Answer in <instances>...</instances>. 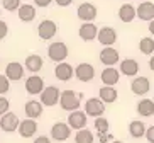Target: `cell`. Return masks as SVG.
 I'll return each mask as SVG.
<instances>
[{"mask_svg":"<svg viewBox=\"0 0 154 143\" xmlns=\"http://www.w3.org/2000/svg\"><path fill=\"white\" fill-rule=\"evenodd\" d=\"M56 32H58V26H56L54 21H51V19H44L39 22L37 26V36L41 37L42 41H48V39H53L56 36Z\"/></svg>","mask_w":154,"mask_h":143,"instance_id":"3957f363","label":"cell"},{"mask_svg":"<svg viewBox=\"0 0 154 143\" xmlns=\"http://www.w3.org/2000/svg\"><path fill=\"white\" fill-rule=\"evenodd\" d=\"M4 75L10 80V82H19V80L24 77V65L19 63V61H10V63L5 67Z\"/></svg>","mask_w":154,"mask_h":143,"instance_id":"8fae6325","label":"cell"},{"mask_svg":"<svg viewBox=\"0 0 154 143\" xmlns=\"http://www.w3.org/2000/svg\"><path fill=\"white\" fill-rule=\"evenodd\" d=\"M97 41H100L105 48L107 46H113L115 41H117V31L110 26H105V28L98 29V36H97Z\"/></svg>","mask_w":154,"mask_h":143,"instance_id":"52a82bcc","label":"cell"},{"mask_svg":"<svg viewBox=\"0 0 154 143\" xmlns=\"http://www.w3.org/2000/svg\"><path fill=\"white\" fill-rule=\"evenodd\" d=\"M119 72L122 75H127V77H136L139 73V63L134 58H125V60L120 61V70Z\"/></svg>","mask_w":154,"mask_h":143,"instance_id":"d6986e66","label":"cell"},{"mask_svg":"<svg viewBox=\"0 0 154 143\" xmlns=\"http://www.w3.org/2000/svg\"><path fill=\"white\" fill-rule=\"evenodd\" d=\"M78 34H80L83 41H93L98 36V28L93 22H83L78 29Z\"/></svg>","mask_w":154,"mask_h":143,"instance_id":"ac0fdd59","label":"cell"},{"mask_svg":"<svg viewBox=\"0 0 154 143\" xmlns=\"http://www.w3.org/2000/svg\"><path fill=\"white\" fill-rule=\"evenodd\" d=\"M100 79H102V82H103L105 87H115V83L120 80V72L115 70L113 67H107V68L102 72Z\"/></svg>","mask_w":154,"mask_h":143,"instance_id":"e0dca14e","label":"cell"},{"mask_svg":"<svg viewBox=\"0 0 154 143\" xmlns=\"http://www.w3.org/2000/svg\"><path fill=\"white\" fill-rule=\"evenodd\" d=\"M112 143H124V141H120V140H115V141H112Z\"/></svg>","mask_w":154,"mask_h":143,"instance_id":"b9f144b4","label":"cell"},{"mask_svg":"<svg viewBox=\"0 0 154 143\" xmlns=\"http://www.w3.org/2000/svg\"><path fill=\"white\" fill-rule=\"evenodd\" d=\"M42 65H44V61H42V58L39 55H29L26 58V61H24V68H27L32 75H36L42 68Z\"/></svg>","mask_w":154,"mask_h":143,"instance_id":"cb8c5ba5","label":"cell"},{"mask_svg":"<svg viewBox=\"0 0 154 143\" xmlns=\"http://www.w3.org/2000/svg\"><path fill=\"white\" fill-rule=\"evenodd\" d=\"M146 138L149 143H154V126H149L147 131H146Z\"/></svg>","mask_w":154,"mask_h":143,"instance_id":"d590c367","label":"cell"},{"mask_svg":"<svg viewBox=\"0 0 154 143\" xmlns=\"http://www.w3.org/2000/svg\"><path fill=\"white\" fill-rule=\"evenodd\" d=\"M75 77L80 82H91L95 77V67L90 63H80L75 68Z\"/></svg>","mask_w":154,"mask_h":143,"instance_id":"9c48e42d","label":"cell"},{"mask_svg":"<svg viewBox=\"0 0 154 143\" xmlns=\"http://www.w3.org/2000/svg\"><path fill=\"white\" fill-rule=\"evenodd\" d=\"M20 0H2V7L5 10H9V12H14V10H19L20 7Z\"/></svg>","mask_w":154,"mask_h":143,"instance_id":"1f68e13d","label":"cell"},{"mask_svg":"<svg viewBox=\"0 0 154 143\" xmlns=\"http://www.w3.org/2000/svg\"><path fill=\"white\" fill-rule=\"evenodd\" d=\"M48 56H49V60L56 61V63H63L68 58V46H66V43H63V41L51 43L49 48H48Z\"/></svg>","mask_w":154,"mask_h":143,"instance_id":"7a4b0ae2","label":"cell"},{"mask_svg":"<svg viewBox=\"0 0 154 143\" xmlns=\"http://www.w3.org/2000/svg\"><path fill=\"white\" fill-rule=\"evenodd\" d=\"M97 7L93 4H90V2H83V4L78 5L76 9V15L80 21H83V22H93L97 17Z\"/></svg>","mask_w":154,"mask_h":143,"instance_id":"5b68a950","label":"cell"},{"mask_svg":"<svg viewBox=\"0 0 154 143\" xmlns=\"http://www.w3.org/2000/svg\"><path fill=\"white\" fill-rule=\"evenodd\" d=\"M93 140H95V136H93V133L88 128L80 129L75 135V143H93Z\"/></svg>","mask_w":154,"mask_h":143,"instance_id":"f1b7e54d","label":"cell"},{"mask_svg":"<svg viewBox=\"0 0 154 143\" xmlns=\"http://www.w3.org/2000/svg\"><path fill=\"white\" fill-rule=\"evenodd\" d=\"M119 60H120L119 51L113 46H107L100 51V61H102L105 67H113V65L119 63Z\"/></svg>","mask_w":154,"mask_h":143,"instance_id":"4fadbf2b","label":"cell"},{"mask_svg":"<svg viewBox=\"0 0 154 143\" xmlns=\"http://www.w3.org/2000/svg\"><path fill=\"white\" fill-rule=\"evenodd\" d=\"M0 61H2V58H0Z\"/></svg>","mask_w":154,"mask_h":143,"instance_id":"7bdbcfd3","label":"cell"},{"mask_svg":"<svg viewBox=\"0 0 154 143\" xmlns=\"http://www.w3.org/2000/svg\"><path fill=\"white\" fill-rule=\"evenodd\" d=\"M34 143H51V140L48 138V136H37V138L34 140Z\"/></svg>","mask_w":154,"mask_h":143,"instance_id":"f35d334b","label":"cell"},{"mask_svg":"<svg viewBox=\"0 0 154 143\" xmlns=\"http://www.w3.org/2000/svg\"><path fill=\"white\" fill-rule=\"evenodd\" d=\"M136 107H137V112L142 118H149V116L154 114V101H151V99H140Z\"/></svg>","mask_w":154,"mask_h":143,"instance_id":"4316f807","label":"cell"},{"mask_svg":"<svg viewBox=\"0 0 154 143\" xmlns=\"http://www.w3.org/2000/svg\"><path fill=\"white\" fill-rule=\"evenodd\" d=\"M41 104L46 107H53L56 106L59 102V99H61V92H59V89L54 87V85H49V87H46L44 90H42L41 96Z\"/></svg>","mask_w":154,"mask_h":143,"instance_id":"277c9868","label":"cell"},{"mask_svg":"<svg viewBox=\"0 0 154 143\" xmlns=\"http://www.w3.org/2000/svg\"><path fill=\"white\" fill-rule=\"evenodd\" d=\"M24 112H26V116H27L29 119H37V118L42 114L41 101H34V99L27 101L26 102V106H24Z\"/></svg>","mask_w":154,"mask_h":143,"instance_id":"ffe728a7","label":"cell"},{"mask_svg":"<svg viewBox=\"0 0 154 143\" xmlns=\"http://www.w3.org/2000/svg\"><path fill=\"white\" fill-rule=\"evenodd\" d=\"M51 2H53V0H34V4H36L37 7H48V5H51Z\"/></svg>","mask_w":154,"mask_h":143,"instance_id":"8d00e7d4","label":"cell"},{"mask_svg":"<svg viewBox=\"0 0 154 143\" xmlns=\"http://www.w3.org/2000/svg\"><path fill=\"white\" fill-rule=\"evenodd\" d=\"M9 34V26H7V22L5 21H0V41L2 39H5V36Z\"/></svg>","mask_w":154,"mask_h":143,"instance_id":"e575fe53","label":"cell"},{"mask_svg":"<svg viewBox=\"0 0 154 143\" xmlns=\"http://www.w3.org/2000/svg\"><path fill=\"white\" fill-rule=\"evenodd\" d=\"M139 50L142 55H152L154 53V39H151V37H142L139 41Z\"/></svg>","mask_w":154,"mask_h":143,"instance_id":"f546056e","label":"cell"},{"mask_svg":"<svg viewBox=\"0 0 154 143\" xmlns=\"http://www.w3.org/2000/svg\"><path fill=\"white\" fill-rule=\"evenodd\" d=\"M10 89V80L5 75H0V94H7Z\"/></svg>","mask_w":154,"mask_h":143,"instance_id":"836d02e7","label":"cell"},{"mask_svg":"<svg viewBox=\"0 0 154 143\" xmlns=\"http://www.w3.org/2000/svg\"><path fill=\"white\" fill-rule=\"evenodd\" d=\"M9 109H10L9 99H7V97H4V96H0V118L7 114V112H9Z\"/></svg>","mask_w":154,"mask_h":143,"instance_id":"d6a6232c","label":"cell"},{"mask_svg":"<svg viewBox=\"0 0 154 143\" xmlns=\"http://www.w3.org/2000/svg\"><path fill=\"white\" fill-rule=\"evenodd\" d=\"M68 126L71 129H85L86 128V114L85 111H73L68 116Z\"/></svg>","mask_w":154,"mask_h":143,"instance_id":"9a60e30c","label":"cell"},{"mask_svg":"<svg viewBox=\"0 0 154 143\" xmlns=\"http://www.w3.org/2000/svg\"><path fill=\"white\" fill-rule=\"evenodd\" d=\"M80 101H82V94L75 92V90H63L61 92V99H59V106L61 109L64 111H78V107H80Z\"/></svg>","mask_w":154,"mask_h":143,"instance_id":"6da1fadb","label":"cell"},{"mask_svg":"<svg viewBox=\"0 0 154 143\" xmlns=\"http://www.w3.org/2000/svg\"><path fill=\"white\" fill-rule=\"evenodd\" d=\"M19 19L22 22H31L36 19V7H32L31 4H22L19 7Z\"/></svg>","mask_w":154,"mask_h":143,"instance_id":"484cf974","label":"cell"},{"mask_svg":"<svg viewBox=\"0 0 154 143\" xmlns=\"http://www.w3.org/2000/svg\"><path fill=\"white\" fill-rule=\"evenodd\" d=\"M149 68H151V72H154V56H151V60H149Z\"/></svg>","mask_w":154,"mask_h":143,"instance_id":"ab89813d","label":"cell"},{"mask_svg":"<svg viewBox=\"0 0 154 143\" xmlns=\"http://www.w3.org/2000/svg\"><path fill=\"white\" fill-rule=\"evenodd\" d=\"M26 90H27V94H31V96H36V94H39L41 96L42 90H44V80H42V77H39V75H31L27 80H26Z\"/></svg>","mask_w":154,"mask_h":143,"instance_id":"30bf717a","label":"cell"},{"mask_svg":"<svg viewBox=\"0 0 154 143\" xmlns=\"http://www.w3.org/2000/svg\"><path fill=\"white\" fill-rule=\"evenodd\" d=\"M98 99L102 102H103V104H112V102H115L117 101V97H119V92L117 90H115V87H102L98 90Z\"/></svg>","mask_w":154,"mask_h":143,"instance_id":"d4e9b609","label":"cell"},{"mask_svg":"<svg viewBox=\"0 0 154 143\" xmlns=\"http://www.w3.org/2000/svg\"><path fill=\"white\" fill-rule=\"evenodd\" d=\"M136 10H137V17L140 21H147V22L154 21V4L152 2L144 0V2H140L136 7Z\"/></svg>","mask_w":154,"mask_h":143,"instance_id":"2e32d148","label":"cell"},{"mask_svg":"<svg viewBox=\"0 0 154 143\" xmlns=\"http://www.w3.org/2000/svg\"><path fill=\"white\" fill-rule=\"evenodd\" d=\"M71 136V128L68 123H54L51 128V138L56 141H66Z\"/></svg>","mask_w":154,"mask_h":143,"instance_id":"ba28073f","label":"cell"},{"mask_svg":"<svg viewBox=\"0 0 154 143\" xmlns=\"http://www.w3.org/2000/svg\"><path fill=\"white\" fill-rule=\"evenodd\" d=\"M105 112V104L100 101L98 97H91L85 102V114L91 116V118H102V114Z\"/></svg>","mask_w":154,"mask_h":143,"instance_id":"8992f818","label":"cell"},{"mask_svg":"<svg viewBox=\"0 0 154 143\" xmlns=\"http://www.w3.org/2000/svg\"><path fill=\"white\" fill-rule=\"evenodd\" d=\"M149 32L154 36V21H151V22H149Z\"/></svg>","mask_w":154,"mask_h":143,"instance_id":"60d3db41","label":"cell"},{"mask_svg":"<svg viewBox=\"0 0 154 143\" xmlns=\"http://www.w3.org/2000/svg\"><path fill=\"white\" fill-rule=\"evenodd\" d=\"M131 90L136 96H146L151 90V82L147 77H136L131 82Z\"/></svg>","mask_w":154,"mask_h":143,"instance_id":"5bb4252c","label":"cell"},{"mask_svg":"<svg viewBox=\"0 0 154 143\" xmlns=\"http://www.w3.org/2000/svg\"><path fill=\"white\" fill-rule=\"evenodd\" d=\"M54 2L59 5V7H68V5H71L73 0H54Z\"/></svg>","mask_w":154,"mask_h":143,"instance_id":"74e56055","label":"cell"},{"mask_svg":"<svg viewBox=\"0 0 154 143\" xmlns=\"http://www.w3.org/2000/svg\"><path fill=\"white\" fill-rule=\"evenodd\" d=\"M73 73H75L73 67H71L69 63H66V61H63V63H58V67L54 68L56 79L61 80V82H68V80H71Z\"/></svg>","mask_w":154,"mask_h":143,"instance_id":"44dd1931","label":"cell"},{"mask_svg":"<svg viewBox=\"0 0 154 143\" xmlns=\"http://www.w3.org/2000/svg\"><path fill=\"white\" fill-rule=\"evenodd\" d=\"M109 128H110L109 119H105L103 116L95 119V129L98 131V135H107V133H109Z\"/></svg>","mask_w":154,"mask_h":143,"instance_id":"4dcf8cb0","label":"cell"},{"mask_svg":"<svg viewBox=\"0 0 154 143\" xmlns=\"http://www.w3.org/2000/svg\"><path fill=\"white\" fill-rule=\"evenodd\" d=\"M19 125H20V123H19V118L10 111L5 116L0 118V129L5 131V133H14L15 129L19 128Z\"/></svg>","mask_w":154,"mask_h":143,"instance_id":"7c38bea8","label":"cell"},{"mask_svg":"<svg viewBox=\"0 0 154 143\" xmlns=\"http://www.w3.org/2000/svg\"><path fill=\"white\" fill-rule=\"evenodd\" d=\"M37 131V123L36 119H24L20 121V125H19V135L22 136V138H31L32 135H36Z\"/></svg>","mask_w":154,"mask_h":143,"instance_id":"603a6c76","label":"cell"},{"mask_svg":"<svg viewBox=\"0 0 154 143\" xmlns=\"http://www.w3.org/2000/svg\"><path fill=\"white\" fill-rule=\"evenodd\" d=\"M146 131H147V128L142 121H132L129 125V133L132 138H142V136H146Z\"/></svg>","mask_w":154,"mask_h":143,"instance_id":"83f0119b","label":"cell"},{"mask_svg":"<svg viewBox=\"0 0 154 143\" xmlns=\"http://www.w3.org/2000/svg\"><path fill=\"white\" fill-rule=\"evenodd\" d=\"M136 17H137V10H136V7H134L132 4L120 5V9H119V19H120L124 24L132 22Z\"/></svg>","mask_w":154,"mask_h":143,"instance_id":"7402d4cb","label":"cell"}]
</instances>
